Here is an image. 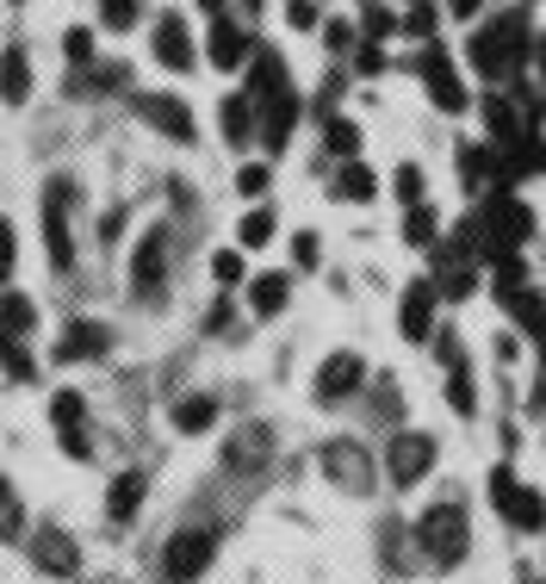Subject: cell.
Instances as JSON below:
<instances>
[{"label":"cell","mask_w":546,"mask_h":584,"mask_svg":"<svg viewBox=\"0 0 546 584\" xmlns=\"http://www.w3.org/2000/svg\"><path fill=\"white\" fill-rule=\"evenodd\" d=\"M286 13H292V25H311V19H317L311 0H286Z\"/></svg>","instance_id":"46"},{"label":"cell","mask_w":546,"mask_h":584,"mask_svg":"<svg viewBox=\"0 0 546 584\" xmlns=\"http://www.w3.org/2000/svg\"><path fill=\"white\" fill-rule=\"evenodd\" d=\"M491 504H497V516L509 522V529H540L546 522V504H540V491H528L522 485V479L509 473V467H497V473H491Z\"/></svg>","instance_id":"5"},{"label":"cell","mask_w":546,"mask_h":584,"mask_svg":"<svg viewBox=\"0 0 546 584\" xmlns=\"http://www.w3.org/2000/svg\"><path fill=\"white\" fill-rule=\"evenodd\" d=\"M292 262H298V268H311V262H317V237H311V230H298V237H292Z\"/></svg>","instance_id":"42"},{"label":"cell","mask_w":546,"mask_h":584,"mask_svg":"<svg viewBox=\"0 0 546 584\" xmlns=\"http://www.w3.org/2000/svg\"><path fill=\"white\" fill-rule=\"evenodd\" d=\"M205 57L218 69H243L255 57V38L243 32V25H230V19H212V44H205Z\"/></svg>","instance_id":"16"},{"label":"cell","mask_w":546,"mask_h":584,"mask_svg":"<svg viewBox=\"0 0 546 584\" xmlns=\"http://www.w3.org/2000/svg\"><path fill=\"white\" fill-rule=\"evenodd\" d=\"M218 553V529H181V535L162 547V578L168 584H193Z\"/></svg>","instance_id":"4"},{"label":"cell","mask_w":546,"mask_h":584,"mask_svg":"<svg viewBox=\"0 0 546 584\" xmlns=\"http://www.w3.org/2000/svg\"><path fill=\"white\" fill-rule=\"evenodd\" d=\"M497 299H503V311L522 324V330L534 336V342H546V299L534 293V286H522V280H497Z\"/></svg>","instance_id":"12"},{"label":"cell","mask_w":546,"mask_h":584,"mask_svg":"<svg viewBox=\"0 0 546 584\" xmlns=\"http://www.w3.org/2000/svg\"><path fill=\"white\" fill-rule=\"evenodd\" d=\"M0 330L7 336H32L38 330V305L25 299V293H7V299H0Z\"/></svg>","instance_id":"27"},{"label":"cell","mask_w":546,"mask_h":584,"mask_svg":"<svg viewBox=\"0 0 546 584\" xmlns=\"http://www.w3.org/2000/svg\"><path fill=\"white\" fill-rule=\"evenodd\" d=\"M286 274H255V286H249V305H255V317H274V311H286Z\"/></svg>","instance_id":"26"},{"label":"cell","mask_w":546,"mask_h":584,"mask_svg":"<svg viewBox=\"0 0 546 584\" xmlns=\"http://www.w3.org/2000/svg\"><path fill=\"white\" fill-rule=\"evenodd\" d=\"M50 417H56V442H63L69 460H87V436H81V423H87V411H81L75 392H56L50 398Z\"/></svg>","instance_id":"15"},{"label":"cell","mask_w":546,"mask_h":584,"mask_svg":"<svg viewBox=\"0 0 546 584\" xmlns=\"http://www.w3.org/2000/svg\"><path fill=\"white\" fill-rule=\"evenodd\" d=\"M329 50H348V44H354V25H348V19H329Z\"/></svg>","instance_id":"45"},{"label":"cell","mask_w":546,"mask_h":584,"mask_svg":"<svg viewBox=\"0 0 546 584\" xmlns=\"http://www.w3.org/2000/svg\"><path fill=\"white\" fill-rule=\"evenodd\" d=\"M292 81H286V63L274 57V50H255V69H249V100L255 106H267L274 94H286Z\"/></svg>","instance_id":"21"},{"label":"cell","mask_w":546,"mask_h":584,"mask_svg":"<svg viewBox=\"0 0 546 584\" xmlns=\"http://www.w3.org/2000/svg\"><path fill=\"white\" fill-rule=\"evenodd\" d=\"M416 547L429 566H460L472 547V529H466V510L460 504H435L416 516Z\"/></svg>","instance_id":"3"},{"label":"cell","mask_w":546,"mask_h":584,"mask_svg":"<svg viewBox=\"0 0 546 584\" xmlns=\"http://www.w3.org/2000/svg\"><path fill=\"white\" fill-rule=\"evenodd\" d=\"M32 566L50 572V578H75L81 572V547L69 529H38L32 535Z\"/></svg>","instance_id":"9"},{"label":"cell","mask_w":546,"mask_h":584,"mask_svg":"<svg viewBox=\"0 0 546 584\" xmlns=\"http://www.w3.org/2000/svg\"><path fill=\"white\" fill-rule=\"evenodd\" d=\"M162 262H168V230H150L137 243V255H131V280H137V293L150 305L162 299Z\"/></svg>","instance_id":"13"},{"label":"cell","mask_w":546,"mask_h":584,"mask_svg":"<svg viewBox=\"0 0 546 584\" xmlns=\"http://www.w3.org/2000/svg\"><path fill=\"white\" fill-rule=\"evenodd\" d=\"M236 237H243V249H261L274 237V212H249V218L236 224Z\"/></svg>","instance_id":"35"},{"label":"cell","mask_w":546,"mask_h":584,"mask_svg":"<svg viewBox=\"0 0 546 584\" xmlns=\"http://www.w3.org/2000/svg\"><path fill=\"white\" fill-rule=\"evenodd\" d=\"M385 32H398V19H391L385 7H373V13H367V38H373V44H379V38H385Z\"/></svg>","instance_id":"43"},{"label":"cell","mask_w":546,"mask_h":584,"mask_svg":"<svg viewBox=\"0 0 546 584\" xmlns=\"http://www.w3.org/2000/svg\"><path fill=\"white\" fill-rule=\"evenodd\" d=\"M422 75H429V100H435L441 112H466V106H472V94L460 88V75H453V63H447V50H441V44H429V57H422Z\"/></svg>","instance_id":"11"},{"label":"cell","mask_w":546,"mask_h":584,"mask_svg":"<svg viewBox=\"0 0 546 584\" xmlns=\"http://www.w3.org/2000/svg\"><path fill=\"white\" fill-rule=\"evenodd\" d=\"M249 119H255V100L243 94V100H224V137H249Z\"/></svg>","instance_id":"32"},{"label":"cell","mask_w":546,"mask_h":584,"mask_svg":"<svg viewBox=\"0 0 546 584\" xmlns=\"http://www.w3.org/2000/svg\"><path fill=\"white\" fill-rule=\"evenodd\" d=\"M137 13H143V0H100V19H106L112 32H131Z\"/></svg>","instance_id":"34"},{"label":"cell","mask_w":546,"mask_h":584,"mask_svg":"<svg viewBox=\"0 0 546 584\" xmlns=\"http://www.w3.org/2000/svg\"><path fill=\"white\" fill-rule=\"evenodd\" d=\"M435 305H441L435 280H410L404 305H398V330H404V342H429V336H435Z\"/></svg>","instance_id":"8"},{"label":"cell","mask_w":546,"mask_h":584,"mask_svg":"<svg viewBox=\"0 0 546 584\" xmlns=\"http://www.w3.org/2000/svg\"><path fill=\"white\" fill-rule=\"evenodd\" d=\"M199 7H205V13H218V19H224V0H199Z\"/></svg>","instance_id":"49"},{"label":"cell","mask_w":546,"mask_h":584,"mask_svg":"<svg viewBox=\"0 0 546 584\" xmlns=\"http://www.w3.org/2000/svg\"><path fill=\"white\" fill-rule=\"evenodd\" d=\"M267 454H274L267 423H243V429H230V442H224V467H230V473H255Z\"/></svg>","instance_id":"14"},{"label":"cell","mask_w":546,"mask_h":584,"mask_svg":"<svg viewBox=\"0 0 546 584\" xmlns=\"http://www.w3.org/2000/svg\"><path fill=\"white\" fill-rule=\"evenodd\" d=\"M0 535H19V498L7 479H0Z\"/></svg>","instance_id":"39"},{"label":"cell","mask_w":546,"mask_h":584,"mask_svg":"<svg viewBox=\"0 0 546 584\" xmlns=\"http://www.w3.org/2000/svg\"><path fill=\"white\" fill-rule=\"evenodd\" d=\"M360 379H367V361L342 348V355H329V361L317 367V398H323V404H342V398L360 392Z\"/></svg>","instance_id":"10"},{"label":"cell","mask_w":546,"mask_h":584,"mask_svg":"<svg viewBox=\"0 0 546 584\" xmlns=\"http://www.w3.org/2000/svg\"><path fill=\"white\" fill-rule=\"evenodd\" d=\"M360 69H367V75H373V69H385V50L367 44V50H360Z\"/></svg>","instance_id":"47"},{"label":"cell","mask_w":546,"mask_h":584,"mask_svg":"<svg viewBox=\"0 0 546 584\" xmlns=\"http://www.w3.org/2000/svg\"><path fill=\"white\" fill-rule=\"evenodd\" d=\"M435 237H441V218H435V206H416V212L404 218V243H410V249H429Z\"/></svg>","instance_id":"30"},{"label":"cell","mask_w":546,"mask_h":584,"mask_svg":"<svg viewBox=\"0 0 546 584\" xmlns=\"http://www.w3.org/2000/svg\"><path fill=\"white\" fill-rule=\"evenodd\" d=\"M429 467H435V436H422V429L391 436V448H385L391 485H416V479H429Z\"/></svg>","instance_id":"6"},{"label":"cell","mask_w":546,"mask_h":584,"mask_svg":"<svg viewBox=\"0 0 546 584\" xmlns=\"http://www.w3.org/2000/svg\"><path fill=\"white\" fill-rule=\"evenodd\" d=\"M56 355H63V361H94V355H106V330H100V324H69Z\"/></svg>","instance_id":"25"},{"label":"cell","mask_w":546,"mask_h":584,"mask_svg":"<svg viewBox=\"0 0 546 584\" xmlns=\"http://www.w3.org/2000/svg\"><path fill=\"white\" fill-rule=\"evenodd\" d=\"M447 404H453L460 417H472V411H478V398H472V373H466V361H460V367L447 373Z\"/></svg>","instance_id":"31"},{"label":"cell","mask_w":546,"mask_h":584,"mask_svg":"<svg viewBox=\"0 0 546 584\" xmlns=\"http://www.w3.org/2000/svg\"><path fill=\"white\" fill-rule=\"evenodd\" d=\"M212 274H218V286H224V293L249 280V274H243V255H236V249H218V255H212Z\"/></svg>","instance_id":"36"},{"label":"cell","mask_w":546,"mask_h":584,"mask_svg":"<svg viewBox=\"0 0 546 584\" xmlns=\"http://www.w3.org/2000/svg\"><path fill=\"white\" fill-rule=\"evenodd\" d=\"M329 193H336V199H373L379 181L360 168V162H342V174H336V187H329Z\"/></svg>","instance_id":"29"},{"label":"cell","mask_w":546,"mask_h":584,"mask_svg":"<svg viewBox=\"0 0 546 584\" xmlns=\"http://www.w3.org/2000/svg\"><path fill=\"white\" fill-rule=\"evenodd\" d=\"M63 50H69V63H87V57H94V38H87V32H69Z\"/></svg>","instance_id":"41"},{"label":"cell","mask_w":546,"mask_h":584,"mask_svg":"<svg viewBox=\"0 0 546 584\" xmlns=\"http://www.w3.org/2000/svg\"><path fill=\"white\" fill-rule=\"evenodd\" d=\"M236 187L249 193V199H261V193H267V168H261V162H249V168L236 174Z\"/></svg>","instance_id":"40"},{"label":"cell","mask_w":546,"mask_h":584,"mask_svg":"<svg viewBox=\"0 0 546 584\" xmlns=\"http://www.w3.org/2000/svg\"><path fill=\"white\" fill-rule=\"evenodd\" d=\"M137 504H143V473L131 467V473L112 479V491H106V516H112V522H131V516H137Z\"/></svg>","instance_id":"23"},{"label":"cell","mask_w":546,"mask_h":584,"mask_svg":"<svg viewBox=\"0 0 546 584\" xmlns=\"http://www.w3.org/2000/svg\"><path fill=\"white\" fill-rule=\"evenodd\" d=\"M0 361H7V373H13V379H32L38 373V361H32V348H25V342H7V348H0Z\"/></svg>","instance_id":"37"},{"label":"cell","mask_w":546,"mask_h":584,"mask_svg":"<svg viewBox=\"0 0 546 584\" xmlns=\"http://www.w3.org/2000/svg\"><path fill=\"white\" fill-rule=\"evenodd\" d=\"M44 249H50V268H69V262H75V237H69V181H50L44 187Z\"/></svg>","instance_id":"7"},{"label":"cell","mask_w":546,"mask_h":584,"mask_svg":"<svg viewBox=\"0 0 546 584\" xmlns=\"http://www.w3.org/2000/svg\"><path fill=\"white\" fill-rule=\"evenodd\" d=\"M131 106H137L150 125H162V137H181V143L193 137V112L181 106V100H168V94H137Z\"/></svg>","instance_id":"17"},{"label":"cell","mask_w":546,"mask_h":584,"mask_svg":"<svg viewBox=\"0 0 546 584\" xmlns=\"http://www.w3.org/2000/svg\"><path fill=\"white\" fill-rule=\"evenodd\" d=\"M478 7H484V0H453V13H460V19H472Z\"/></svg>","instance_id":"48"},{"label":"cell","mask_w":546,"mask_h":584,"mask_svg":"<svg viewBox=\"0 0 546 584\" xmlns=\"http://www.w3.org/2000/svg\"><path fill=\"white\" fill-rule=\"evenodd\" d=\"M323 473L336 479V485L360 491V485H367V479H373V460L360 454L354 442H329V448H323Z\"/></svg>","instance_id":"18"},{"label":"cell","mask_w":546,"mask_h":584,"mask_svg":"<svg viewBox=\"0 0 546 584\" xmlns=\"http://www.w3.org/2000/svg\"><path fill=\"white\" fill-rule=\"evenodd\" d=\"M156 63L162 69H193V38H187V25H181V13L156 19Z\"/></svg>","instance_id":"19"},{"label":"cell","mask_w":546,"mask_h":584,"mask_svg":"<svg viewBox=\"0 0 546 584\" xmlns=\"http://www.w3.org/2000/svg\"><path fill=\"white\" fill-rule=\"evenodd\" d=\"M25 94H32V63H25V50L19 44H7V57H0V100L19 106Z\"/></svg>","instance_id":"22"},{"label":"cell","mask_w":546,"mask_h":584,"mask_svg":"<svg viewBox=\"0 0 546 584\" xmlns=\"http://www.w3.org/2000/svg\"><path fill=\"white\" fill-rule=\"evenodd\" d=\"M0 348H7V330H0Z\"/></svg>","instance_id":"50"},{"label":"cell","mask_w":546,"mask_h":584,"mask_svg":"<svg viewBox=\"0 0 546 584\" xmlns=\"http://www.w3.org/2000/svg\"><path fill=\"white\" fill-rule=\"evenodd\" d=\"M292 125H298V94L286 88V94H274V100L261 106V143H267V150H286Z\"/></svg>","instance_id":"20"},{"label":"cell","mask_w":546,"mask_h":584,"mask_svg":"<svg viewBox=\"0 0 546 584\" xmlns=\"http://www.w3.org/2000/svg\"><path fill=\"white\" fill-rule=\"evenodd\" d=\"M212 423H218V398L193 392V398H181V404H174V429H181V436H205Z\"/></svg>","instance_id":"24"},{"label":"cell","mask_w":546,"mask_h":584,"mask_svg":"<svg viewBox=\"0 0 546 584\" xmlns=\"http://www.w3.org/2000/svg\"><path fill=\"white\" fill-rule=\"evenodd\" d=\"M391 193H398V199H404L410 212L422 206V168H416V162H404V168L391 174Z\"/></svg>","instance_id":"33"},{"label":"cell","mask_w":546,"mask_h":584,"mask_svg":"<svg viewBox=\"0 0 546 584\" xmlns=\"http://www.w3.org/2000/svg\"><path fill=\"white\" fill-rule=\"evenodd\" d=\"M7 274H13V224L0 218V280H7Z\"/></svg>","instance_id":"44"},{"label":"cell","mask_w":546,"mask_h":584,"mask_svg":"<svg viewBox=\"0 0 546 584\" xmlns=\"http://www.w3.org/2000/svg\"><path fill=\"white\" fill-rule=\"evenodd\" d=\"M323 143H329V156L354 162L360 156V125L354 119H323Z\"/></svg>","instance_id":"28"},{"label":"cell","mask_w":546,"mask_h":584,"mask_svg":"<svg viewBox=\"0 0 546 584\" xmlns=\"http://www.w3.org/2000/svg\"><path fill=\"white\" fill-rule=\"evenodd\" d=\"M404 32L435 44V7H422V0H416V7H410V19H404Z\"/></svg>","instance_id":"38"},{"label":"cell","mask_w":546,"mask_h":584,"mask_svg":"<svg viewBox=\"0 0 546 584\" xmlns=\"http://www.w3.org/2000/svg\"><path fill=\"white\" fill-rule=\"evenodd\" d=\"M472 224H478V255H491V262H515V249H528L534 237V212L515 193H491L472 212Z\"/></svg>","instance_id":"2"},{"label":"cell","mask_w":546,"mask_h":584,"mask_svg":"<svg viewBox=\"0 0 546 584\" xmlns=\"http://www.w3.org/2000/svg\"><path fill=\"white\" fill-rule=\"evenodd\" d=\"M528 50H534L528 13H503V19H491V25L472 32V63H478V75H491V81L515 75V69L528 63Z\"/></svg>","instance_id":"1"}]
</instances>
